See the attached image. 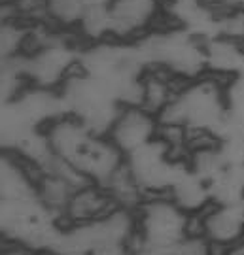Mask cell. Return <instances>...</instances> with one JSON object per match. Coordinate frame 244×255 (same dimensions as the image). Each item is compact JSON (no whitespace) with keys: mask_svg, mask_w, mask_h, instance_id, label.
Instances as JSON below:
<instances>
[{"mask_svg":"<svg viewBox=\"0 0 244 255\" xmlns=\"http://www.w3.org/2000/svg\"><path fill=\"white\" fill-rule=\"evenodd\" d=\"M135 246L174 254V248L193 233L195 216L188 214L171 195H150L135 210Z\"/></svg>","mask_w":244,"mask_h":255,"instance_id":"obj_2","label":"cell"},{"mask_svg":"<svg viewBox=\"0 0 244 255\" xmlns=\"http://www.w3.org/2000/svg\"><path fill=\"white\" fill-rule=\"evenodd\" d=\"M110 40L136 44L167 25L161 0H106Z\"/></svg>","mask_w":244,"mask_h":255,"instance_id":"obj_3","label":"cell"},{"mask_svg":"<svg viewBox=\"0 0 244 255\" xmlns=\"http://www.w3.org/2000/svg\"><path fill=\"white\" fill-rule=\"evenodd\" d=\"M226 87V80L210 74L188 80L174 101L161 112V125L184 128L190 132V138H220L229 123Z\"/></svg>","mask_w":244,"mask_h":255,"instance_id":"obj_1","label":"cell"},{"mask_svg":"<svg viewBox=\"0 0 244 255\" xmlns=\"http://www.w3.org/2000/svg\"><path fill=\"white\" fill-rule=\"evenodd\" d=\"M118 204L104 185L87 182L74 191L64 210L63 225H85L108 216Z\"/></svg>","mask_w":244,"mask_h":255,"instance_id":"obj_7","label":"cell"},{"mask_svg":"<svg viewBox=\"0 0 244 255\" xmlns=\"http://www.w3.org/2000/svg\"><path fill=\"white\" fill-rule=\"evenodd\" d=\"M161 134V121L154 112L140 104H125L118 110L116 118L106 130V138L129 157L148 144L155 142Z\"/></svg>","mask_w":244,"mask_h":255,"instance_id":"obj_4","label":"cell"},{"mask_svg":"<svg viewBox=\"0 0 244 255\" xmlns=\"http://www.w3.org/2000/svg\"><path fill=\"white\" fill-rule=\"evenodd\" d=\"M174 255H220L201 233H190L174 248Z\"/></svg>","mask_w":244,"mask_h":255,"instance_id":"obj_9","label":"cell"},{"mask_svg":"<svg viewBox=\"0 0 244 255\" xmlns=\"http://www.w3.org/2000/svg\"><path fill=\"white\" fill-rule=\"evenodd\" d=\"M201 4L207 6L208 9H212L214 13H218V11H222V9L241 6V4H244V0H201Z\"/></svg>","mask_w":244,"mask_h":255,"instance_id":"obj_10","label":"cell"},{"mask_svg":"<svg viewBox=\"0 0 244 255\" xmlns=\"http://www.w3.org/2000/svg\"><path fill=\"white\" fill-rule=\"evenodd\" d=\"M244 72V44L226 36L205 38V74L229 82Z\"/></svg>","mask_w":244,"mask_h":255,"instance_id":"obj_8","label":"cell"},{"mask_svg":"<svg viewBox=\"0 0 244 255\" xmlns=\"http://www.w3.org/2000/svg\"><path fill=\"white\" fill-rule=\"evenodd\" d=\"M2 255H42L40 250H32L27 246H19V244H8L4 242L2 246Z\"/></svg>","mask_w":244,"mask_h":255,"instance_id":"obj_11","label":"cell"},{"mask_svg":"<svg viewBox=\"0 0 244 255\" xmlns=\"http://www.w3.org/2000/svg\"><path fill=\"white\" fill-rule=\"evenodd\" d=\"M49 147L51 157L64 161V163L76 166L81 155L85 153L91 140L97 136L95 130H91L81 119L72 114H63L53 121H49L42 128Z\"/></svg>","mask_w":244,"mask_h":255,"instance_id":"obj_6","label":"cell"},{"mask_svg":"<svg viewBox=\"0 0 244 255\" xmlns=\"http://www.w3.org/2000/svg\"><path fill=\"white\" fill-rule=\"evenodd\" d=\"M193 233H201L222 255L244 240V202H212L195 216Z\"/></svg>","mask_w":244,"mask_h":255,"instance_id":"obj_5","label":"cell"}]
</instances>
